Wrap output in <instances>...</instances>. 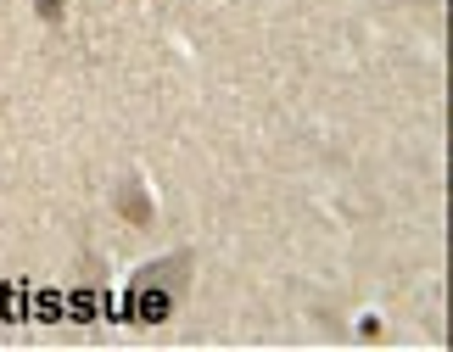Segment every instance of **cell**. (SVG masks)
Returning a JSON list of instances; mask_svg holds the SVG:
<instances>
[{"instance_id": "cell-1", "label": "cell", "mask_w": 453, "mask_h": 352, "mask_svg": "<svg viewBox=\"0 0 453 352\" xmlns=\"http://www.w3.org/2000/svg\"><path fill=\"white\" fill-rule=\"evenodd\" d=\"M185 291H190V252L157 257V263H146V269H134L129 291H124V319H134V325H163L168 313H180Z\"/></svg>"}, {"instance_id": "cell-2", "label": "cell", "mask_w": 453, "mask_h": 352, "mask_svg": "<svg viewBox=\"0 0 453 352\" xmlns=\"http://www.w3.org/2000/svg\"><path fill=\"white\" fill-rule=\"evenodd\" d=\"M118 213H124L129 224H151V196H146L141 180H124V185H118Z\"/></svg>"}, {"instance_id": "cell-3", "label": "cell", "mask_w": 453, "mask_h": 352, "mask_svg": "<svg viewBox=\"0 0 453 352\" xmlns=\"http://www.w3.org/2000/svg\"><path fill=\"white\" fill-rule=\"evenodd\" d=\"M34 6H40V17H50V23L62 17V0H34Z\"/></svg>"}]
</instances>
